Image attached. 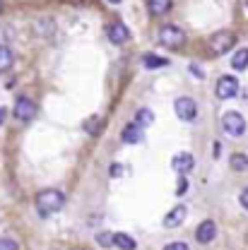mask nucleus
<instances>
[{
    "label": "nucleus",
    "instance_id": "nucleus-1",
    "mask_svg": "<svg viewBox=\"0 0 248 250\" xmlns=\"http://www.w3.org/2000/svg\"><path fill=\"white\" fill-rule=\"evenodd\" d=\"M63 205H65V195H63L61 190H56V188H46V190H41L36 195V209L44 217L61 212Z\"/></svg>",
    "mask_w": 248,
    "mask_h": 250
},
{
    "label": "nucleus",
    "instance_id": "nucleus-2",
    "mask_svg": "<svg viewBox=\"0 0 248 250\" xmlns=\"http://www.w3.org/2000/svg\"><path fill=\"white\" fill-rule=\"evenodd\" d=\"M234 43H236V34L229 29L224 31H217V34H212L210 36V41H207V48H210V53L212 56H224L226 51H231L234 48Z\"/></svg>",
    "mask_w": 248,
    "mask_h": 250
},
{
    "label": "nucleus",
    "instance_id": "nucleus-3",
    "mask_svg": "<svg viewBox=\"0 0 248 250\" xmlns=\"http://www.w3.org/2000/svg\"><path fill=\"white\" fill-rule=\"evenodd\" d=\"M159 43L166 48H181L186 43V31L179 29L176 24H166L159 29Z\"/></svg>",
    "mask_w": 248,
    "mask_h": 250
},
{
    "label": "nucleus",
    "instance_id": "nucleus-4",
    "mask_svg": "<svg viewBox=\"0 0 248 250\" xmlns=\"http://www.w3.org/2000/svg\"><path fill=\"white\" fill-rule=\"evenodd\" d=\"M222 127H224L226 135H231V137H241V135L246 132V121H244L241 113L229 111V113L222 116Z\"/></svg>",
    "mask_w": 248,
    "mask_h": 250
},
{
    "label": "nucleus",
    "instance_id": "nucleus-5",
    "mask_svg": "<svg viewBox=\"0 0 248 250\" xmlns=\"http://www.w3.org/2000/svg\"><path fill=\"white\" fill-rule=\"evenodd\" d=\"M174 111H176V116H179L181 121H193V118L198 116V104H195L190 96H179V99L174 101Z\"/></svg>",
    "mask_w": 248,
    "mask_h": 250
},
{
    "label": "nucleus",
    "instance_id": "nucleus-6",
    "mask_svg": "<svg viewBox=\"0 0 248 250\" xmlns=\"http://www.w3.org/2000/svg\"><path fill=\"white\" fill-rule=\"evenodd\" d=\"M239 94V80L231 75H222L217 80V96L219 99H234Z\"/></svg>",
    "mask_w": 248,
    "mask_h": 250
},
{
    "label": "nucleus",
    "instance_id": "nucleus-7",
    "mask_svg": "<svg viewBox=\"0 0 248 250\" xmlns=\"http://www.w3.org/2000/svg\"><path fill=\"white\" fill-rule=\"evenodd\" d=\"M34 116H36V104H34L31 99H27V96H20V99L15 101V118L27 123Z\"/></svg>",
    "mask_w": 248,
    "mask_h": 250
},
{
    "label": "nucleus",
    "instance_id": "nucleus-8",
    "mask_svg": "<svg viewBox=\"0 0 248 250\" xmlns=\"http://www.w3.org/2000/svg\"><path fill=\"white\" fill-rule=\"evenodd\" d=\"M215 238H217V224H215L212 219L203 221V224L198 226V231H195V241H198L200 246H207V243H212Z\"/></svg>",
    "mask_w": 248,
    "mask_h": 250
},
{
    "label": "nucleus",
    "instance_id": "nucleus-9",
    "mask_svg": "<svg viewBox=\"0 0 248 250\" xmlns=\"http://www.w3.org/2000/svg\"><path fill=\"white\" fill-rule=\"evenodd\" d=\"M106 36H109L111 43L121 46V43H125V41L130 39V29L125 27L123 22H111V24L106 27Z\"/></svg>",
    "mask_w": 248,
    "mask_h": 250
},
{
    "label": "nucleus",
    "instance_id": "nucleus-10",
    "mask_svg": "<svg viewBox=\"0 0 248 250\" xmlns=\"http://www.w3.org/2000/svg\"><path fill=\"white\" fill-rule=\"evenodd\" d=\"M171 166H174L176 173L186 176V173H190L195 168V159H193V154H188V152H181V154H176L171 159Z\"/></svg>",
    "mask_w": 248,
    "mask_h": 250
},
{
    "label": "nucleus",
    "instance_id": "nucleus-11",
    "mask_svg": "<svg viewBox=\"0 0 248 250\" xmlns=\"http://www.w3.org/2000/svg\"><path fill=\"white\" fill-rule=\"evenodd\" d=\"M186 217H188V207L186 205H176V207L164 217V226H166V229H176V226H181V224L186 221Z\"/></svg>",
    "mask_w": 248,
    "mask_h": 250
},
{
    "label": "nucleus",
    "instance_id": "nucleus-12",
    "mask_svg": "<svg viewBox=\"0 0 248 250\" xmlns=\"http://www.w3.org/2000/svg\"><path fill=\"white\" fill-rule=\"evenodd\" d=\"M121 140L128 142V145H137V142H142V127L137 123H128L123 127V132H121Z\"/></svg>",
    "mask_w": 248,
    "mask_h": 250
},
{
    "label": "nucleus",
    "instance_id": "nucleus-13",
    "mask_svg": "<svg viewBox=\"0 0 248 250\" xmlns=\"http://www.w3.org/2000/svg\"><path fill=\"white\" fill-rule=\"evenodd\" d=\"M147 10H150V15L161 17L171 10V0H147Z\"/></svg>",
    "mask_w": 248,
    "mask_h": 250
},
{
    "label": "nucleus",
    "instance_id": "nucleus-14",
    "mask_svg": "<svg viewBox=\"0 0 248 250\" xmlns=\"http://www.w3.org/2000/svg\"><path fill=\"white\" fill-rule=\"evenodd\" d=\"M113 246L121 250H135L137 248V243H135V238L133 236H128V233H113Z\"/></svg>",
    "mask_w": 248,
    "mask_h": 250
},
{
    "label": "nucleus",
    "instance_id": "nucleus-15",
    "mask_svg": "<svg viewBox=\"0 0 248 250\" xmlns=\"http://www.w3.org/2000/svg\"><path fill=\"white\" fill-rule=\"evenodd\" d=\"M135 123L140 125V127H150V125L155 123V113H152V108H140L137 116H135Z\"/></svg>",
    "mask_w": 248,
    "mask_h": 250
},
{
    "label": "nucleus",
    "instance_id": "nucleus-16",
    "mask_svg": "<svg viewBox=\"0 0 248 250\" xmlns=\"http://www.w3.org/2000/svg\"><path fill=\"white\" fill-rule=\"evenodd\" d=\"M12 62H15L12 51H10L7 46H0V72H7V70L12 67Z\"/></svg>",
    "mask_w": 248,
    "mask_h": 250
},
{
    "label": "nucleus",
    "instance_id": "nucleus-17",
    "mask_svg": "<svg viewBox=\"0 0 248 250\" xmlns=\"http://www.w3.org/2000/svg\"><path fill=\"white\" fill-rule=\"evenodd\" d=\"M229 166H231L234 171H248V154H241V152L231 154V159H229Z\"/></svg>",
    "mask_w": 248,
    "mask_h": 250
},
{
    "label": "nucleus",
    "instance_id": "nucleus-18",
    "mask_svg": "<svg viewBox=\"0 0 248 250\" xmlns=\"http://www.w3.org/2000/svg\"><path fill=\"white\" fill-rule=\"evenodd\" d=\"M231 67H234V70H246L248 67V48H241V51H236V53H234V58H231Z\"/></svg>",
    "mask_w": 248,
    "mask_h": 250
},
{
    "label": "nucleus",
    "instance_id": "nucleus-19",
    "mask_svg": "<svg viewBox=\"0 0 248 250\" xmlns=\"http://www.w3.org/2000/svg\"><path fill=\"white\" fill-rule=\"evenodd\" d=\"M166 58H159L155 53H147V56H142V65L147 67V70H157V67H164L166 65Z\"/></svg>",
    "mask_w": 248,
    "mask_h": 250
},
{
    "label": "nucleus",
    "instance_id": "nucleus-20",
    "mask_svg": "<svg viewBox=\"0 0 248 250\" xmlns=\"http://www.w3.org/2000/svg\"><path fill=\"white\" fill-rule=\"evenodd\" d=\"M96 243H99L101 248H111V246H113V233H109V231L96 233Z\"/></svg>",
    "mask_w": 248,
    "mask_h": 250
},
{
    "label": "nucleus",
    "instance_id": "nucleus-21",
    "mask_svg": "<svg viewBox=\"0 0 248 250\" xmlns=\"http://www.w3.org/2000/svg\"><path fill=\"white\" fill-rule=\"evenodd\" d=\"M99 123H101V118H96V116H94L92 121H87V123H85V130H87V132H92V135H96V132H99Z\"/></svg>",
    "mask_w": 248,
    "mask_h": 250
},
{
    "label": "nucleus",
    "instance_id": "nucleus-22",
    "mask_svg": "<svg viewBox=\"0 0 248 250\" xmlns=\"http://www.w3.org/2000/svg\"><path fill=\"white\" fill-rule=\"evenodd\" d=\"M0 250H20V246L12 238H0Z\"/></svg>",
    "mask_w": 248,
    "mask_h": 250
},
{
    "label": "nucleus",
    "instance_id": "nucleus-23",
    "mask_svg": "<svg viewBox=\"0 0 248 250\" xmlns=\"http://www.w3.org/2000/svg\"><path fill=\"white\" fill-rule=\"evenodd\" d=\"M164 250H188V243L186 241H174V243H169Z\"/></svg>",
    "mask_w": 248,
    "mask_h": 250
},
{
    "label": "nucleus",
    "instance_id": "nucleus-24",
    "mask_svg": "<svg viewBox=\"0 0 248 250\" xmlns=\"http://www.w3.org/2000/svg\"><path fill=\"white\" fill-rule=\"evenodd\" d=\"M186 190H188V178L181 176V178H179V188H176V195H183Z\"/></svg>",
    "mask_w": 248,
    "mask_h": 250
},
{
    "label": "nucleus",
    "instance_id": "nucleus-25",
    "mask_svg": "<svg viewBox=\"0 0 248 250\" xmlns=\"http://www.w3.org/2000/svg\"><path fill=\"white\" fill-rule=\"evenodd\" d=\"M123 164H113V168H111V176H123Z\"/></svg>",
    "mask_w": 248,
    "mask_h": 250
},
{
    "label": "nucleus",
    "instance_id": "nucleus-26",
    "mask_svg": "<svg viewBox=\"0 0 248 250\" xmlns=\"http://www.w3.org/2000/svg\"><path fill=\"white\" fill-rule=\"evenodd\" d=\"M239 200H241V205H244V207L248 209V188L244 190V192H241V197H239Z\"/></svg>",
    "mask_w": 248,
    "mask_h": 250
},
{
    "label": "nucleus",
    "instance_id": "nucleus-27",
    "mask_svg": "<svg viewBox=\"0 0 248 250\" xmlns=\"http://www.w3.org/2000/svg\"><path fill=\"white\" fill-rule=\"evenodd\" d=\"M190 70H193V75H195V77H203V72H200V67H198V65H190Z\"/></svg>",
    "mask_w": 248,
    "mask_h": 250
},
{
    "label": "nucleus",
    "instance_id": "nucleus-28",
    "mask_svg": "<svg viewBox=\"0 0 248 250\" xmlns=\"http://www.w3.org/2000/svg\"><path fill=\"white\" fill-rule=\"evenodd\" d=\"M5 116H7V111H5V108H2V106H0V125L5 123Z\"/></svg>",
    "mask_w": 248,
    "mask_h": 250
},
{
    "label": "nucleus",
    "instance_id": "nucleus-29",
    "mask_svg": "<svg viewBox=\"0 0 248 250\" xmlns=\"http://www.w3.org/2000/svg\"><path fill=\"white\" fill-rule=\"evenodd\" d=\"M109 2H113V5H118V2H121V0H109Z\"/></svg>",
    "mask_w": 248,
    "mask_h": 250
},
{
    "label": "nucleus",
    "instance_id": "nucleus-30",
    "mask_svg": "<svg viewBox=\"0 0 248 250\" xmlns=\"http://www.w3.org/2000/svg\"><path fill=\"white\" fill-rule=\"evenodd\" d=\"M0 7H2V5H0Z\"/></svg>",
    "mask_w": 248,
    "mask_h": 250
}]
</instances>
